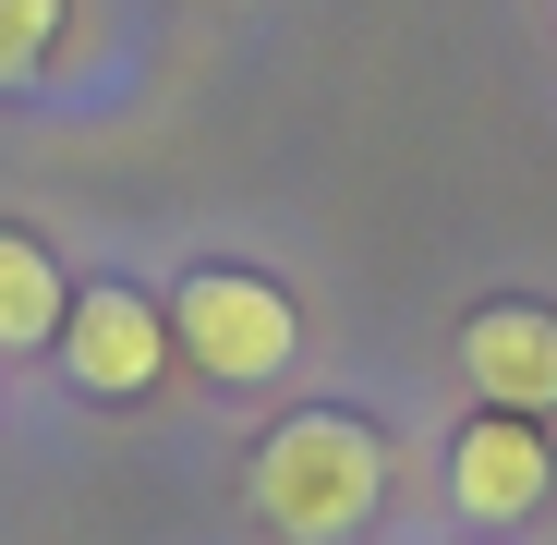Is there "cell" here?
Returning <instances> with one entry per match:
<instances>
[{
    "label": "cell",
    "mask_w": 557,
    "mask_h": 545,
    "mask_svg": "<svg viewBox=\"0 0 557 545\" xmlns=\"http://www.w3.org/2000/svg\"><path fill=\"white\" fill-rule=\"evenodd\" d=\"M376 497H388V436L351 424V412H292V424L255 448V521L292 533V545L363 533Z\"/></svg>",
    "instance_id": "cell-1"
},
{
    "label": "cell",
    "mask_w": 557,
    "mask_h": 545,
    "mask_svg": "<svg viewBox=\"0 0 557 545\" xmlns=\"http://www.w3.org/2000/svg\"><path fill=\"white\" fill-rule=\"evenodd\" d=\"M170 339L195 351L219 388H267V376H292L304 315H292L278 280H255V267H195V280L170 292Z\"/></svg>",
    "instance_id": "cell-2"
},
{
    "label": "cell",
    "mask_w": 557,
    "mask_h": 545,
    "mask_svg": "<svg viewBox=\"0 0 557 545\" xmlns=\"http://www.w3.org/2000/svg\"><path fill=\"white\" fill-rule=\"evenodd\" d=\"M49 351L73 363V388H85V400H146V388L170 376V351H182V339H170V304L98 280V292H73V315H61Z\"/></svg>",
    "instance_id": "cell-3"
},
{
    "label": "cell",
    "mask_w": 557,
    "mask_h": 545,
    "mask_svg": "<svg viewBox=\"0 0 557 545\" xmlns=\"http://www.w3.org/2000/svg\"><path fill=\"white\" fill-rule=\"evenodd\" d=\"M545 485H557V448H545L533 412H473L460 424V448H448V509L460 521H533Z\"/></svg>",
    "instance_id": "cell-4"
},
{
    "label": "cell",
    "mask_w": 557,
    "mask_h": 545,
    "mask_svg": "<svg viewBox=\"0 0 557 545\" xmlns=\"http://www.w3.org/2000/svg\"><path fill=\"white\" fill-rule=\"evenodd\" d=\"M460 376L485 412H557V315L545 304H485L460 327Z\"/></svg>",
    "instance_id": "cell-5"
},
{
    "label": "cell",
    "mask_w": 557,
    "mask_h": 545,
    "mask_svg": "<svg viewBox=\"0 0 557 545\" xmlns=\"http://www.w3.org/2000/svg\"><path fill=\"white\" fill-rule=\"evenodd\" d=\"M61 315H73V280L49 267V243L37 231H0V351H49Z\"/></svg>",
    "instance_id": "cell-6"
},
{
    "label": "cell",
    "mask_w": 557,
    "mask_h": 545,
    "mask_svg": "<svg viewBox=\"0 0 557 545\" xmlns=\"http://www.w3.org/2000/svg\"><path fill=\"white\" fill-rule=\"evenodd\" d=\"M61 37V0H0V85H25Z\"/></svg>",
    "instance_id": "cell-7"
}]
</instances>
